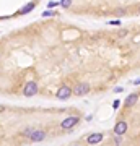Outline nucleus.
<instances>
[{"mask_svg": "<svg viewBox=\"0 0 140 146\" xmlns=\"http://www.w3.org/2000/svg\"><path fill=\"white\" fill-rule=\"evenodd\" d=\"M132 84H135V86H139V84H140V78H139V80H134V81H132Z\"/></svg>", "mask_w": 140, "mask_h": 146, "instance_id": "obj_19", "label": "nucleus"}, {"mask_svg": "<svg viewBox=\"0 0 140 146\" xmlns=\"http://www.w3.org/2000/svg\"><path fill=\"white\" fill-rule=\"evenodd\" d=\"M124 91V88L122 86H119V88H114V93H122Z\"/></svg>", "mask_w": 140, "mask_h": 146, "instance_id": "obj_17", "label": "nucleus"}, {"mask_svg": "<svg viewBox=\"0 0 140 146\" xmlns=\"http://www.w3.org/2000/svg\"><path fill=\"white\" fill-rule=\"evenodd\" d=\"M23 94H25L26 98H31V96L38 94V84L34 83V81H29V83L25 86V89H23Z\"/></svg>", "mask_w": 140, "mask_h": 146, "instance_id": "obj_3", "label": "nucleus"}, {"mask_svg": "<svg viewBox=\"0 0 140 146\" xmlns=\"http://www.w3.org/2000/svg\"><path fill=\"white\" fill-rule=\"evenodd\" d=\"M104 138L103 133H99V131H96V133H91V135L86 138V141H88V145H98V143H101Z\"/></svg>", "mask_w": 140, "mask_h": 146, "instance_id": "obj_5", "label": "nucleus"}, {"mask_svg": "<svg viewBox=\"0 0 140 146\" xmlns=\"http://www.w3.org/2000/svg\"><path fill=\"white\" fill-rule=\"evenodd\" d=\"M127 131V123H125L124 120H121V122H117L116 123V127H114V133H116V136H122Z\"/></svg>", "mask_w": 140, "mask_h": 146, "instance_id": "obj_6", "label": "nucleus"}, {"mask_svg": "<svg viewBox=\"0 0 140 146\" xmlns=\"http://www.w3.org/2000/svg\"><path fill=\"white\" fill-rule=\"evenodd\" d=\"M137 101H139V93H132V94L127 96V99H125L124 104H125V107H132Z\"/></svg>", "mask_w": 140, "mask_h": 146, "instance_id": "obj_7", "label": "nucleus"}, {"mask_svg": "<svg viewBox=\"0 0 140 146\" xmlns=\"http://www.w3.org/2000/svg\"><path fill=\"white\" fill-rule=\"evenodd\" d=\"M119 106H121V101L116 99L114 102H113V109H119Z\"/></svg>", "mask_w": 140, "mask_h": 146, "instance_id": "obj_13", "label": "nucleus"}, {"mask_svg": "<svg viewBox=\"0 0 140 146\" xmlns=\"http://www.w3.org/2000/svg\"><path fill=\"white\" fill-rule=\"evenodd\" d=\"M34 131V128H31V127H28V128H25V131H23V135L25 136H31V133Z\"/></svg>", "mask_w": 140, "mask_h": 146, "instance_id": "obj_11", "label": "nucleus"}, {"mask_svg": "<svg viewBox=\"0 0 140 146\" xmlns=\"http://www.w3.org/2000/svg\"><path fill=\"white\" fill-rule=\"evenodd\" d=\"M90 93V84L88 83H78L75 88H73V94L77 96H85V94Z\"/></svg>", "mask_w": 140, "mask_h": 146, "instance_id": "obj_4", "label": "nucleus"}, {"mask_svg": "<svg viewBox=\"0 0 140 146\" xmlns=\"http://www.w3.org/2000/svg\"><path fill=\"white\" fill-rule=\"evenodd\" d=\"M117 15H119V16L125 15V10H124V8H119V10H117Z\"/></svg>", "mask_w": 140, "mask_h": 146, "instance_id": "obj_16", "label": "nucleus"}, {"mask_svg": "<svg viewBox=\"0 0 140 146\" xmlns=\"http://www.w3.org/2000/svg\"><path fill=\"white\" fill-rule=\"evenodd\" d=\"M80 122V117H77V115H70V117H67V119L62 120V123H60V127H62L64 130H68V128H72V127H75Z\"/></svg>", "mask_w": 140, "mask_h": 146, "instance_id": "obj_2", "label": "nucleus"}, {"mask_svg": "<svg viewBox=\"0 0 140 146\" xmlns=\"http://www.w3.org/2000/svg\"><path fill=\"white\" fill-rule=\"evenodd\" d=\"M34 7H36V3H33V2H31V3H28V5L21 7L20 10H18V13H16V15H25V13H28V11H31Z\"/></svg>", "mask_w": 140, "mask_h": 146, "instance_id": "obj_9", "label": "nucleus"}, {"mask_svg": "<svg viewBox=\"0 0 140 146\" xmlns=\"http://www.w3.org/2000/svg\"><path fill=\"white\" fill-rule=\"evenodd\" d=\"M72 94H73V89L70 88V86H60V88L57 89V93H56V98L60 99V101H65V99H68Z\"/></svg>", "mask_w": 140, "mask_h": 146, "instance_id": "obj_1", "label": "nucleus"}, {"mask_svg": "<svg viewBox=\"0 0 140 146\" xmlns=\"http://www.w3.org/2000/svg\"><path fill=\"white\" fill-rule=\"evenodd\" d=\"M72 146H80V145H72Z\"/></svg>", "mask_w": 140, "mask_h": 146, "instance_id": "obj_21", "label": "nucleus"}, {"mask_svg": "<svg viewBox=\"0 0 140 146\" xmlns=\"http://www.w3.org/2000/svg\"><path fill=\"white\" fill-rule=\"evenodd\" d=\"M114 143H116V146H121V143H122V140H121V136H116Z\"/></svg>", "mask_w": 140, "mask_h": 146, "instance_id": "obj_14", "label": "nucleus"}, {"mask_svg": "<svg viewBox=\"0 0 140 146\" xmlns=\"http://www.w3.org/2000/svg\"><path fill=\"white\" fill-rule=\"evenodd\" d=\"M139 13H140V8H139Z\"/></svg>", "mask_w": 140, "mask_h": 146, "instance_id": "obj_22", "label": "nucleus"}, {"mask_svg": "<svg viewBox=\"0 0 140 146\" xmlns=\"http://www.w3.org/2000/svg\"><path fill=\"white\" fill-rule=\"evenodd\" d=\"M44 138H46V133H44L42 130H34L31 133V136H29L31 141H42Z\"/></svg>", "mask_w": 140, "mask_h": 146, "instance_id": "obj_8", "label": "nucleus"}, {"mask_svg": "<svg viewBox=\"0 0 140 146\" xmlns=\"http://www.w3.org/2000/svg\"><path fill=\"white\" fill-rule=\"evenodd\" d=\"M70 5H72L70 0H60V7H64V8H68Z\"/></svg>", "mask_w": 140, "mask_h": 146, "instance_id": "obj_10", "label": "nucleus"}, {"mask_svg": "<svg viewBox=\"0 0 140 146\" xmlns=\"http://www.w3.org/2000/svg\"><path fill=\"white\" fill-rule=\"evenodd\" d=\"M111 25H121V21L119 20H113V21H109Z\"/></svg>", "mask_w": 140, "mask_h": 146, "instance_id": "obj_18", "label": "nucleus"}, {"mask_svg": "<svg viewBox=\"0 0 140 146\" xmlns=\"http://www.w3.org/2000/svg\"><path fill=\"white\" fill-rule=\"evenodd\" d=\"M52 15H56V13H52V11H44V13H42V16H52Z\"/></svg>", "mask_w": 140, "mask_h": 146, "instance_id": "obj_15", "label": "nucleus"}, {"mask_svg": "<svg viewBox=\"0 0 140 146\" xmlns=\"http://www.w3.org/2000/svg\"><path fill=\"white\" fill-rule=\"evenodd\" d=\"M125 34H127V31H125V29H122V31L119 33V36H121V37H122V36H125Z\"/></svg>", "mask_w": 140, "mask_h": 146, "instance_id": "obj_20", "label": "nucleus"}, {"mask_svg": "<svg viewBox=\"0 0 140 146\" xmlns=\"http://www.w3.org/2000/svg\"><path fill=\"white\" fill-rule=\"evenodd\" d=\"M60 5V2H49L47 3V8H56V7Z\"/></svg>", "mask_w": 140, "mask_h": 146, "instance_id": "obj_12", "label": "nucleus"}]
</instances>
